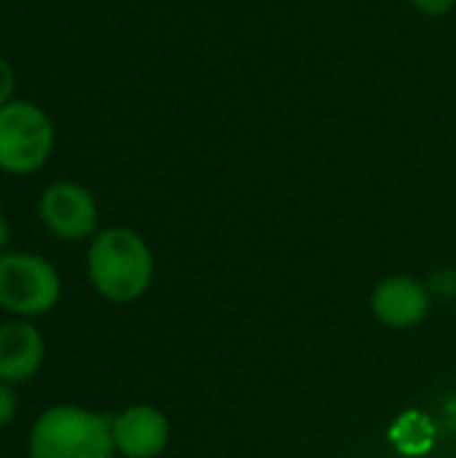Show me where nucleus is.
<instances>
[{
    "instance_id": "8",
    "label": "nucleus",
    "mask_w": 456,
    "mask_h": 458,
    "mask_svg": "<svg viewBox=\"0 0 456 458\" xmlns=\"http://www.w3.org/2000/svg\"><path fill=\"white\" fill-rule=\"evenodd\" d=\"M371 306L382 325L403 330V327L419 325L427 317L430 290L411 276H392L376 284Z\"/></svg>"
},
{
    "instance_id": "7",
    "label": "nucleus",
    "mask_w": 456,
    "mask_h": 458,
    "mask_svg": "<svg viewBox=\"0 0 456 458\" xmlns=\"http://www.w3.org/2000/svg\"><path fill=\"white\" fill-rule=\"evenodd\" d=\"M46 362V338L32 319L0 325V381L19 386L32 381Z\"/></svg>"
},
{
    "instance_id": "6",
    "label": "nucleus",
    "mask_w": 456,
    "mask_h": 458,
    "mask_svg": "<svg viewBox=\"0 0 456 458\" xmlns=\"http://www.w3.org/2000/svg\"><path fill=\"white\" fill-rule=\"evenodd\" d=\"M110 432L124 458H156L169 443V421L153 405H129L110 416Z\"/></svg>"
},
{
    "instance_id": "1",
    "label": "nucleus",
    "mask_w": 456,
    "mask_h": 458,
    "mask_svg": "<svg viewBox=\"0 0 456 458\" xmlns=\"http://www.w3.org/2000/svg\"><path fill=\"white\" fill-rule=\"evenodd\" d=\"M86 276L97 295L110 303L142 298L153 282V255L148 242L132 228H105L86 250Z\"/></svg>"
},
{
    "instance_id": "13",
    "label": "nucleus",
    "mask_w": 456,
    "mask_h": 458,
    "mask_svg": "<svg viewBox=\"0 0 456 458\" xmlns=\"http://www.w3.org/2000/svg\"><path fill=\"white\" fill-rule=\"evenodd\" d=\"M8 244H11V223H8V217L3 215V209H0V255L11 250Z\"/></svg>"
},
{
    "instance_id": "3",
    "label": "nucleus",
    "mask_w": 456,
    "mask_h": 458,
    "mask_svg": "<svg viewBox=\"0 0 456 458\" xmlns=\"http://www.w3.org/2000/svg\"><path fill=\"white\" fill-rule=\"evenodd\" d=\"M56 148V126L51 115L30 102L11 99L0 107V172L27 177L40 172Z\"/></svg>"
},
{
    "instance_id": "11",
    "label": "nucleus",
    "mask_w": 456,
    "mask_h": 458,
    "mask_svg": "<svg viewBox=\"0 0 456 458\" xmlns=\"http://www.w3.org/2000/svg\"><path fill=\"white\" fill-rule=\"evenodd\" d=\"M13 91H16V72H13V64L0 54V107L8 105L13 99Z\"/></svg>"
},
{
    "instance_id": "2",
    "label": "nucleus",
    "mask_w": 456,
    "mask_h": 458,
    "mask_svg": "<svg viewBox=\"0 0 456 458\" xmlns=\"http://www.w3.org/2000/svg\"><path fill=\"white\" fill-rule=\"evenodd\" d=\"M110 416L81 405L40 411L27 435V458H113Z\"/></svg>"
},
{
    "instance_id": "5",
    "label": "nucleus",
    "mask_w": 456,
    "mask_h": 458,
    "mask_svg": "<svg viewBox=\"0 0 456 458\" xmlns=\"http://www.w3.org/2000/svg\"><path fill=\"white\" fill-rule=\"evenodd\" d=\"M38 217L59 242L94 239L99 228V207L94 193L73 180H56L40 191Z\"/></svg>"
},
{
    "instance_id": "4",
    "label": "nucleus",
    "mask_w": 456,
    "mask_h": 458,
    "mask_svg": "<svg viewBox=\"0 0 456 458\" xmlns=\"http://www.w3.org/2000/svg\"><path fill=\"white\" fill-rule=\"evenodd\" d=\"M62 276L56 266L35 252L8 250L0 255V311L11 319H38L56 309Z\"/></svg>"
},
{
    "instance_id": "9",
    "label": "nucleus",
    "mask_w": 456,
    "mask_h": 458,
    "mask_svg": "<svg viewBox=\"0 0 456 458\" xmlns=\"http://www.w3.org/2000/svg\"><path fill=\"white\" fill-rule=\"evenodd\" d=\"M16 413H19V394H16V386L0 381V432H3L5 427L13 424Z\"/></svg>"
},
{
    "instance_id": "10",
    "label": "nucleus",
    "mask_w": 456,
    "mask_h": 458,
    "mask_svg": "<svg viewBox=\"0 0 456 458\" xmlns=\"http://www.w3.org/2000/svg\"><path fill=\"white\" fill-rule=\"evenodd\" d=\"M417 13L427 16V19H441L449 16L456 8V0H406Z\"/></svg>"
},
{
    "instance_id": "12",
    "label": "nucleus",
    "mask_w": 456,
    "mask_h": 458,
    "mask_svg": "<svg viewBox=\"0 0 456 458\" xmlns=\"http://www.w3.org/2000/svg\"><path fill=\"white\" fill-rule=\"evenodd\" d=\"M430 290H433V295H438V298H452L456 295V274L454 271H438L433 279H430Z\"/></svg>"
}]
</instances>
